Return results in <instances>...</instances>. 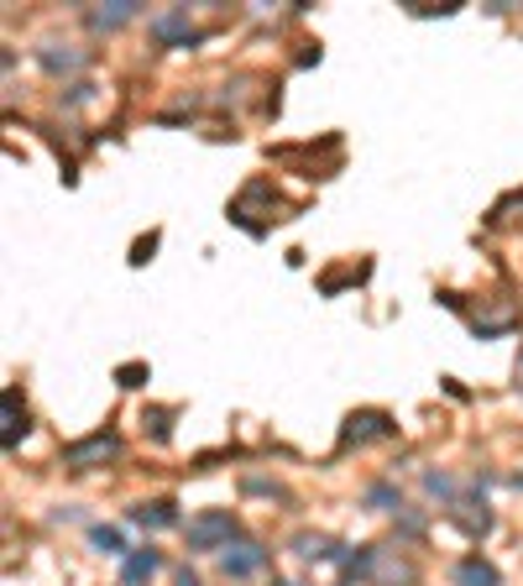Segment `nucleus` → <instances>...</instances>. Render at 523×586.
Segmentation results:
<instances>
[{"label":"nucleus","instance_id":"f257e3e1","mask_svg":"<svg viewBox=\"0 0 523 586\" xmlns=\"http://www.w3.org/2000/svg\"><path fill=\"white\" fill-rule=\"evenodd\" d=\"M235 539V519L226 513V508H209V513H200L194 524H189V550H231Z\"/></svg>","mask_w":523,"mask_h":586},{"label":"nucleus","instance_id":"f03ea898","mask_svg":"<svg viewBox=\"0 0 523 586\" xmlns=\"http://www.w3.org/2000/svg\"><path fill=\"white\" fill-rule=\"evenodd\" d=\"M111 456H120V435H111V430H100V435H89V440H74L68 450H63V461L68 467H100V461H111Z\"/></svg>","mask_w":523,"mask_h":586},{"label":"nucleus","instance_id":"7ed1b4c3","mask_svg":"<svg viewBox=\"0 0 523 586\" xmlns=\"http://www.w3.org/2000/svg\"><path fill=\"white\" fill-rule=\"evenodd\" d=\"M262 565H267V550H262V545H252V539H241V545H231V550L220 556V571H226L231 582H246V576H257Z\"/></svg>","mask_w":523,"mask_h":586},{"label":"nucleus","instance_id":"20e7f679","mask_svg":"<svg viewBox=\"0 0 523 586\" xmlns=\"http://www.w3.org/2000/svg\"><path fill=\"white\" fill-rule=\"evenodd\" d=\"M393 435V419L387 413H378V409H361V413H350L346 419V445H361V440H387Z\"/></svg>","mask_w":523,"mask_h":586},{"label":"nucleus","instance_id":"39448f33","mask_svg":"<svg viewBox=\"0 0 523 586\" xmlns=\"http://www.w3.org/2000/svg\"><path fill=\"white\" fill-rule=\"evenodd\" d=\"M152 37H157L163 48H189L200 31L189 27V11H168V16H157V22H152Z\"/></svg>","mask_w":523,"mask_h":586},{"label":"nucleus","instance_id":"423d86ee","mask_svg":"<svg viewBox=\"0 0 523 586\" xmlns=\"http://www.w3.org/2000/svg\"><path fill=\"white\" fill-rule=\"evenodd\" d=\"M131 524H137V528H174L178 513H174V502H168V498L137 502V508H131Z\"/></svg>","mask_w":523,"mask_h":586},{"label":"nucleus","instance_id":"0eeeda50","mask_svg":"<svg viewBox=\"0 0 523 586\" xmlns=\"http://www.w3.org/2000/svg\"><path fill=\"white\" fill-rule=\"evenodd\" d=\"M502 576H497V565H487L482 556H471L456 565V586H497Z\"/></svg>","mask_w":523,"mask_h":586},{"label":"nucleus","instance_id":"6e6552de","mask_svg":"<svg viewBox=\"0 0 523 586\" xmlns=\"http://www.w3.org/2000/svg\"><path fill=\"white\" fill-rule=\"evenodd\" d=\"M137 16V0H116L111 11H89V27L94 31H116V27H126Z\"/></svg>","mask_w":523,"mask_h":586},{"label":"nucleus","instance_id":"1a4fd4ad","mask_svg":"<svg viewBox=\"0 0 523 586\" xmlns=\"http://www.w3.org/2000/svg\"><path fill=\"white\" fill-rule=\"evenodd\" d=\"M157 565H163V560H157V550H137V556L126 560V586L152 582V576H157Z\"/></svg>","mask_w":523,"mask_h":586},{"label":"nucleus","instance_id":"9d476101","mask_svg":"<svg viewBox=\"0 0 523 586\" xmlns=\"http://www.w3.org/2000/svg\"><path fill=\"white\" fill-rule=\"evenodd\" d=\"M0 409H5V450H16V440L27 435V413H16V393H11V387H5Z\"/></svg>","mask_w":523,"mask_h":586},{"label":"nucleus","instance_id":"9b49d317","mask_svg":"<svg viewBox=\"0 0 523 586\" xmlns=\"http://www.w3.org/2000/svg\"><path fill=\"white\" fill-rule=\"evenodd\" d=\"M89 545H94V550H105V556H126V539H120V528H111V524L89 528Z\"/></svg>","mask_w":523,"mask_h":586},{"label":"nucleus","instance_id":"f8f14e48","mask_svg":"<svg viewBox=\"0 0 523 586\" xmlns=\"http://www.w3.org/2000/svg\"><path fill=\"white\" fill-rule=\"evenodd\" d=\"M293 545H298V556H304V560H335L330 539H320V534H298Z\"/></svg>","mask_w":523,"mask_h":586},{"label":"nucleus","instance_id":"ddd939ff","mask_svg":"<svg viewBox=\"0 0 523 586\" xmlns=\"http://www.w3.org/2000/svg\"><path fill=\"white\" fill-rule=\"evenodd\" d=\"M42 63L59 74V68H79V63H85V53H59V48H42Z\"/></svg>","mask_w":523,"mask_h":586},{"label":"nucleus","instance_id":"4468645a","mask_svg":"<svg viewBox=\"0 0 523 586\" xmlns=\"http://www.w3.org/2000/svg\"><path fill=\"white\" fill-rule=\"evenodd\" d=\"M116 378H120V387H142V378H146V367H120Z\"/></svg>","mask_w":523,"mask_h":586},{"label":"nucleus","instance_id":"2eb2a0df","mask_svg":"<svg viewBox=\"0 0 523 586\" xmlns=\"http://www.w3.org/2000/svg\"><path fill=\"white\" fill-rule=\"evenodd\" d=\"M152 435L168 440V413H163V409H152Z\"/></svg>","mask_w":523,"mask_h":586},{"label":"nucleus","instance_id":"dca6fc26","mask_svg":"<svg viewBox=\"0 0 523 586\" xmlns=\"http://www.w3.org/2000/svg\"><path fill=\"white\" fill-rule=\"evenodd\" d=\"M174 586H200V576H194V571L183 565V571H178V576H174Z\"/></svg>","mask_w":523,"mask_h":586}]
</instances>
